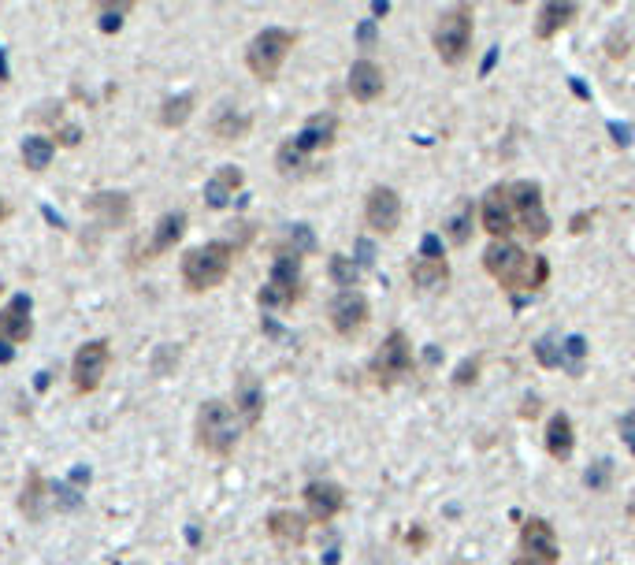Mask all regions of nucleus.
Masks as SVG:
<instances>
[{
	"instance_id": "obj_11",
	"label": "nucleus",
	"mask_w": 635,
	"mask_h": 565,
	"mask_svg": "<svg viewBox=\"0 0 635 565\" xmlns=\"http://www.w3.org/2000/svg\"><path fill=\"white\" fill-rule=\"evenodd\" d=\"M335 138H338V116L335 112H320V116L305 119V127H301L294 138H286V145H290L305 164H312V153L331 149Z\"/></svg>"
},
{
	"instance_id": "obj_38",
	"label": "nucleus",
	"mask_w": 635,
	"mask_h": 565,
	"mask_svg": "<svg viewBox=\"0 0 635 565\" xmlns=\"http://www.w3.org/2000/svg\"><path fill=\"white\" fill-rule=\"evenodd\" d=\"M0 294H4V283H0Z\"/></svg>"
},
{
	"instance_id": "obj_30",
	"label": "nucleus",
	"mask_w": 635,
	"mask_h": 565,
	"mask_svg": "<svg viewBox=\"0 0 635 565\" xmlns=\"http://www.w3.org/2000/svg\"><path fill=\"white\" fill-rule=\"evenodd\" d=\"M130 8H134V4H130V0H123V4H101V30L104 34H112V30H119L123 27V15L130 12Z\"/></svg>"
},
{
	"instance_id": "obj_20",
	"label": "nucleus",
	"mask_w": 635,
	"mask_h": 565,
	"mask_svg": "<svg viewBox=\"0 0 635 565\" xmlns=\"http://www.w3.org/2000/svg\"><path fill=\"white\" fill-rule=\"evenodd\" d=\"M49 506H52L49 480H45L38 469H30L23 480V491H19V513H23L30 525H41V521L49 517Z\"/></svg>"
},
{
	"instance_id": "obj_3",
	"label": "nucleus",
	"mask_w": 635,
	"mask_h": 565,
	"mask_svg": "<svg viewBox=\"0 0 635 565\" xmlns=\"http://www.w3.org/2000/svg\"><path fill=\"white\" fill-rule=\"evenodd\" d=\"M483 272L502 290H543L550 283V261L539 253L520 250L517 242H494L483 253Z\"/></svg>"
},
{
	"instance_id": "obj_15",
	"label": "nucleus",
	"mask_w": 635,
	"mask_h": 565,
	"mask_svg": "<svg viewBox=\"0 0 635 565\" xmlns=\"http://www.w3.org/2000/svg\"><path fill=\"white\" fill-rule=\"evenodd\" d=\"M34 302H30V294H15L8 298V305L0 309V346H23L30 342L34 335Z\"/></svg>"
},
{
	"instance_id": "obj_13",
	"label": "nucleus",
	"mask_w": 635,
	"mask_h": 565,
	"mask_svg": "<svg viewBox=\"0 0 635 565\" xmlns=\"http://www.w3.org/2000/svg\"><path fill=\"white\" fill-rule=\"evenodd\" d=\"M409 279H413L420 290H439L450 283V264L442 257V246L435 235H428L420 242V257L409 264Z\"/></svg>"
},
{
	"instance_id": "obj_28",
	"label": "nucleus",
	"mask_w": 635,
	"mask_h": 565,
	"mask_svg": "<svg viewBox=\"0 0 635 565\" xmlns=\"http://www.w3.org/2000/svg\"><path fill=\"white\" fill-rule=\"evenodd\" d=\"M19 157L30 171H45L56 157V142L45 138V134H26L23 145H19Z\"/></svg>"
},
{
	"instance_id": "obj_1",
	"label": "nucleus",
	"mask_w": 635,
	"mask_h": 565,
	"mask_svg": "<svg viewBox=\"0 0 635 565\" xmlns=\"http://www.w3.org/2000/svg\"><path fill=\"white\" fill-rule=\"evenodd\" d=\"M480 227L494 238L524 235L528 242H543L550 235V216L543 209L539 183H498L480 201Z\"/></svg>"
},
{
	"instance_id": "obj_32",
	"label": "nucleus",
	"mask_w": 635,
	"mask_h": 565,
	"mask_svg": "<svg viewBox=\"0 0 635 565\" xmlns=\"http://www.w3.org/2000/svg\"><path fill=\"white\" fill-rule=\"evenodd\" d=\"M331 279H335L338 287L350 290V287H353V279H357V268H353V264L346 261V257H335V261H331Z\"/></svg>"
},
{
	"instance_id": "obj_5",
	"label": "nucleus",
	"mask_w": 635,
	"mask_h": 565,
	"mask_svg": "<svg viewBox=\"0 0 635 565\" xmlns=\"http://www.w3.org/2000/svg\"><path fill=\"white\" fill-rule=\"evenodd\" d=\"M234 253H238V246L223 242V238H212V242H201L194 250H186L179 264L182 287L190 294H205V290L223 287L234 268Z\"/></svg>"
},
{
	"instance_id": "obj_2",
	"label": "nucleus",
	"mask_w": 635,
	"mask_h": 565,
	"mask_svg": "<svg viewBox=\"0 0 635 565\" xmlns=\"http://www.w3.org/2000/svg\"><path fill=\"white\" fill-rule=\"evenodd\" d=\"M312 246H316L312 231H305L301 224L294 227L290 246H283V250L275 253L272 276H268V283H264L260 294H257L260 309H279V313H286V309H294V305L301 302V294H305V279H301V253L312 250Z\"/></svg>"
},
{
	"instance_id": "obj_26",
	"label": "nucleus",
	"mask_w": 635,
	"mask_h": 565,
	"mask_svg": "<svg viewBox=\"0 0 635 565\" xmlns=\"http://www.w3.org/2000/svg\"><path fill=\"white\" fill-rule=\"evenodd\" d=\"M194 105H197L194 93H175V97H168V101L160 105L156 123H160L164 131H179V127H186V119L194 116Z\"/></svg>"
},
{
	"instance_id": "obj_21",
	"label": "nucleus",
	"mask_w": 635,
	"mask_h": 565,
	"mask_svg": "<svg viewBox=\"0 0 635 565\" xmlns=\"http://www.w3.org/2000/svg\"><path fill=\"white\" fill-rule=\"evenodd\" d=\"M234 413H238V421L246 424V428H257L260 417H264V387L253 372H242L238 383H234Z\"/></svg>"
},
{
	"instance_id": "obj_17",
	"label": "nucleus",
	"mask_w": 635,
	"mask_h": 565,
	"mask_svg": "<svg viewBox=\"0 0 635 565\" xmlns=\"http://www.w3.org/2000/svg\"><path fill=\"white\" fill-rule=\"evenodd\" d=\"M264 528L279 551H298L309 539V517L298 510H272L264 517Z\"/></svg>"
},
{
	"instance_id": "obj_27",
	"label": "nucleus",
	"mask_w": 635,
	"mask_h": 565,
	"mask_svg": "<svg viewBox=\"0 0 635 565\" xmlns=\"http://www.w3.org/2000/svg\"><path fill=\"white\" fill-rule=\"evenodd\" d=\"M249 131H253V116L238 112V108H223L220 116L212 119V134H216L220 142H242Z\"/></svg>"
},
{
	"instance_id": "obj_7",
	"label": "nucleus",
	"mask_w": 635,
	"mask_h": 565,
	"mask_svg": "<svg viewBox=\"0 0 635 565\" xmlns=\"http://www.w3.org/2000/svg\"><path fill=\"white\" fill-rule=\"evenodd\" d=\"M472 30H476V23H472V4H457L450 12H442V19L435 23V30H431V45H435L442 64L457 67L465 60L468 49H472Z\"/></svg>"
},
{
	"instance_id": "obj_29",
	"label": "nucleus",
	"mask_w": 635,
	"mask_h": 565,
	"mask_svg": "<svg viewBox=\"0 0 635 565\" xmlns=\"http://www.w3.org/2000/svg\"><path fill=\"white\" fill-rule=\"evenodd\" d=\"M535 357H539V365H546V368L565 365V350H561L554 339H539V342H535Z\"/></svg>"
},
{
	"instance_id": "obj_37",
	"label": "nucleus",
	"mask_w": 635,
	"mask_h": 565,
	"mask_svg": "<svg viewBox=\"0 0 635 565\" xmlns=\"http://www.w3.org/2000/svg\"><path fill=\"white\" fill-rule=\"evenodd\" d=\"M0 82H12V79H8V64H4V53H0Z\"/></svg>"
},
{
	"instance_id": "obj_14",
	"label": "nucleus",
	"mask_w": 635,
	"mask_h": 565,
	"mask_svg": "<svg viewBox=\"0 0 635 565\" xmlns=\"http://www.w3.org/2000/svg\"><path fill=\"white\" fill-rule=\"evenodd\" d=\"M364 220L376 235H394L402 224V198L390 186H372L364 198Z\"/></svg>"
},
{
	"instance_id": "obj_6",
	"label": "nucleus",
	"mask_w": 635,
	"mask_h": 565,
	"mask_svg": "<svg viewBox=\"0 0 635 565\" xmlns=\"http://www.w3.org/2000/svg\"><path fill=\"white\" fill-rule=\"evenodd\" d=\"M298 30H286V27H264L260 34H253V41L246 45V67L249 75L260 82H275L279 71H283L286 56L294 53L298 45Z\"/></svg>"
},
{
	"instance_id": "obj_10",
	"label": "nucleus",
	"mask_w": 635,
	"mask_h": 565,
	"mask_svg": "<svg viewBox=\"0 0 635 565\" xmlns=\"http://www.w3.org/2000/svg\"><path fill=\"white\" fill-rule=\"evenodd\" d=\"M558 558H561V543H558L554 525L543 521V517H528V521L520 525V562L558 565Z\"/></svg>"
},
{
	"instance_id": "obj_36",
	"label": "nucleus",
	"mask_w": 635,
	"mask_h": 565,
	"mask_svg": "<svg viewBox=\"0 0 635 565\" xmlns=\"http://www.w3.org/2000/svg\"><path fill=\"white\" fill-rule=\"evenodd\" d=\"M8 216H12V209H8V201L0 198V224H4V220H8Z\"/></svg>"
},
{
	"instance_id": "obj_22",
	"label": "nucleus",
	"mask_w": 635,
	"mask_h": 565,
	"mask_svg": "<svg viewBox=\"0 0 635 565\" xmlns=\"http://www.w3.org/2000/svg\"><path fill=\"white\" fill-rule=\"evenodd\" d=\"M246 186V175H242V168H234V164H223L212 179L205 183V205L208 209H227L231 205V198Z\"/></svg>"
},
{
	"instance_id": "obj_35",
	"label": "nucleus",
	"mask_w": 635,
	"mask_h": 565,
	"mask_svg": "<svg viewBox=\"0 0 635 565\" xmlns=\"http://www.w3.org/2000/svg\"><path fill=\"white\" fill-rule=\"evenodd\" d=\"M82 142V131H78V127H64V131H60V145H78Z\"/></svg>"
},
{
	"instance_id": "obj_23",
	"label": "nucleus",
	"mask_w": 635,
	"mask_h": 565,
	"mask_svg": "<svg viewBox=\"0 0 635 565\" xmlns=\"http://www.w3.org/2000/svg\"><path fill=\"white\" fill-rule=\"evenodd\" d=\"M86 209L93 216H101L104 227H127L130 224V198L127 194H112V190H101L86 201Z\"/></svg>"
},
{
	"instance_id": "obj_31",
	"label": "nucleus",
	"mask_w": 635,
	"mask_h": 565,
	"mask_svg": "<svg viewBox=\"0 0 635 565\" xmlns=\"http://www.w3.org/2000/svg\"><path fill=\"white\" fill-rule=\"evenodd\" d=\"M446 235H450V242H457V246L468 242V235H472V231H468V205H461V212L446 224Z\"/></svg>"
},
{
	"instance_id": "obj_18",
	"label": "nucleus",
	"mask_w": 635,
	"mask_h": 565,
	"mask_svg": "<svg viewBox=\"0 0 635 565\" xmlns=\"http://www.w3.org/2000/svg\"><path fill=\"white\" fill-rule=\"evenodd\" d=\"M186 227H190V216H186L182 209L164 212V216L156 220L149 242H145V261H156V257H164V253L175 250V246L182 242V235H186Z\"/></svg>"
},
{
	"instance_id": "obj_33",
	"label": "nucleus",
	"mask_w": 635,
	"mask_h": 565,
	"mask_svg": "<svg viewBox=\"0 0 635 565\" xmlns=\"http://www.w3.org/2000/svg\"><path fill=\"white\" fill-rule=\"evenodd\" d=\"M476 372H480V357H472V361H468V365L461 368V376H457L454 383H461V387H468V383L476 380Z\"/></svg>"
},
{
	"instance_id": "obj_19",
	"label": "nucleus",
	"mask_w": 635,
	"mask_h": 565,
	"mask_svg": "<svg viewBox=\"0 0 635 565\" xmlns=\"http://www.w3.org/2000/svg\"><path fill=\"white\" fill-rule=\"evenodd\" d=\"M346 86H350V97L357 105H372V101H379L383 90H387V75H383V67H379L376 60L364 56V60H357V64L350 67Z\"/></svg>"
},
{
	"instance_id": "obj_24",
	"label": "nucleus",
	"mask_w": 635,
	"mask_h": 565,
	"mask_svg": "<svg viewBox=\"0 0 635 565\" xmlns=\"http://www.w3.org/2000/svg\"><path fill=\"white\" fill-rule=\"evenodd\" d=\"M576 450V428H572L569 413H554L546 424V454L554 461H569Z\"/></svg>"
},
{
	"instance_id": "obj_34",
	"label": "nucleus",
	"mask_w": 635,
	"mask_h": 565,
	"mask_svg": "<svg viewBox=\"0 0 635 565\" xmlns=\"http://www.w3.org/2000/svg\"><path fill=\"white\" fill-rule=\"evenodd\" d=\"M621 432H624V443H628V450L635 454V413H628L621 421Z\"/></svg>"
},
{
	"instance_id": "obj_9",
	"label": "nucleus",
	"mask_w": 635,
	"mask_h": 565,
	"mask_svg": "<svg viewBox=\"0 0 635 565\" xmlns=\"http://www.w3.org/2000/svg\"><path fill=\"white\" fill-rule=\"evenodd\" d=\"M409 372H413V342H409L405 331L394 328L376 350V357H372V376H376L379 387H394Z\"/></svg>"
},
{
	"instance_id": "obj_16",
	"label": "nucleus",
	"mask_w": 635,
	"mask_h": 565,
	"mask_svg": "<svg viewBox=\"0 0 635 565\" xmlns=\"http://www.w3.org/2000/svg\"><path fill=\"white\" fill-rule=\"evenodd\" d=\"M301 499H305V510H309V521L312 525H327V521H335L342 506H346V491L331 480H312L305 484L301 491Z\"/></svg>"
},
{
	"instance_id": "obj_8",
	"label": "nucleus",
	"mask_w": 635,
	"mask_h": 565,
	"mask_svg": "<svg viewBox=\"0 0 635 565\" xmlns=\"http://www.w3.org/2000/svg\"><path fill=\"white\" fill-rule=\"evenodd\" d=\"M112 368V342L108 339H90L82 342L71 357V391L78 398H90L101 391L104 376Z\"/></svg>"
},
{
	"instance_id": "obj_25",
	"label": "nucleus",
	"mask_w": 635,
	"mask_h": 565,
	"mask_svg": "<svg viewBox=\"0 0 635 565\" xmlns=\"http://www.w3.org/2000/svg\"><path fill=\"white\" fill-rule=\"evenodd\" d=\"M580 15V8L576 4H565V0H550V4H543L539 8V19H535V38L539 41H550L558 30H565Z\"/></svg>"
},
{
	"instance_id": "obj_4",
	"label": "nucleus",
	"mask_w": 635,
	"mask_h": 565,
	"mask_svg": "<svg viewBox=\"0 0 635 565\" xmlns=\"http://www.w3.org/2000/svg\"><path fill=\"white\" fill-rule=\"evenodd\" d=\"M242 432H246V424L238 421V413H234L231 402L208 398V402L197 406L194 439L208 458H231L234 450H238V443H242Z\"/></svg>"
},
{
	"instance_id": "obj_12",
	"label": "nucleus",
	"mask_w": 635,
	"mask_h": 565,
	"mask_svg": "<svg viewBox=\"0 0 635 565\" xmlns=\"http://www.w3.org/2000/svg\"><path fill=\"white\" fill-rule=\"evenodd\" d=\"M327 316H331V328L338 339H353L368 324V298L361 290H338L327 305Z\"/></svg>"
}]
</instances>
